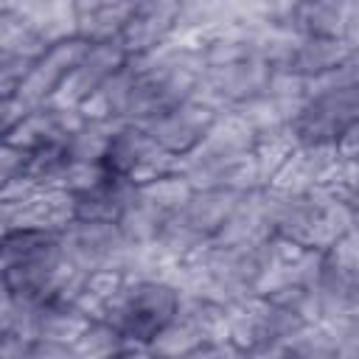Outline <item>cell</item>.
<instances>
[{
  "label": "cell",
  "instance_id": "ac0fdd59",
  "mask_svg": "<svg viewBox=\"0 0 359 359\" xmlns=\"http://www.w3.org/2000/svg\"><path fill=\"white\" fill-rule=\"evenodd\" d=\"M76 222V196L67 191H34L17 202H0L3 233L34 230L62 236Z\"/></svg>",
  "mask_w": 359,
  "mask_h": 359
},
{
  "label": "cell",
  "instance_id": "44dd1931",
  "mask_svg": "<svg viewBox=\"0 0 359 359\" xmlns=\"http://www.w3.org/2000/svg\"><path fill=\"white\" fill-rule=\"evenodd\" d=\"M342 163V151L339 146H328V143H297L292 149V154L286 157V163L278 168V174L272 177V188L280 191H292V194H303V191H320L331 182L334 171Z\"/></svg>",
  "mask_w": 359,
  "mask_h": 359
},
{
  "label": "cell",
  "instance_id": "52a82bcc",
  "mask_svg": "<svg viewBox=\"0 0 359 359\" xmlns=\"http://www.w3.org/2000/svg\"><path fill=\"white\" fill-rule=\"evenodd\" d=\"M241 191H191L182 208L165 222L157 236V247L177 264H182L199 247L216 241L241 202Z\"/></svg>",
  "mask_w": 359,
  "mask_h": 359
},
{
  "label": "cell",
  "instance_id": "5bb4252c",
  "mask_svg": "<svg viewBox=\"0 0 359 359\" xmlns=\"http://www.w3.org/2000/svg\"><path fill=\"white\" fill-rule=\"evenodd\" d=\"M227 337V309L182 292V300L168 325L154 337L149 351L157 359H180L208 342Z\"/></svg>",
  "mask_w": 359,
  "mask_h": 359
},
{
  "label": "cell",
  "instance_id": "d4e9b609",
  "mask_svg": "<svg viewBox=\"0 0 359 359\" xmlns=\"http://www.w3.org/2000/svg\"><path fill=\"white\" fill-rule=\"evenodd\" d=\"M3 6L25 28H31L42 42H48L50 48L76 36V8H73V3L31 0V3H3Z\"/></svg>",
  "mask_w": 359,
  "mask_h": 359
},
{
  "label": "cell",
  "instance_id": "ffe728a7",
  "mask_svg": "<svg viewBox=\"0 0 359 359\" xmlns=\"http://www.w3.org/2000/svg\"><path fill=\"white\" fill-rule=\"evenodd\" d=\"M126 59H129V53L121 45V39L118 42H95V45L87 42V50L81 53L73 73L56 93L53 104L67 107V109H81L123 67Z\"/></svg>",
  "mask_w": 359,
  "mask_h": 359
},
{
  "label": "cell",
  "instance_id": "7a4b0ae2",
  "mask_svg": "<svg viewBox=\"0 0 359 359\" xmlns=\"http://www.w3.org/2000/svg\"><path fill=\"white\" fill-rule=\"evenodd\" d=\"M182 289L165 278H140L126 272H98L81 280L76 303L90 320L115 325L135 345H151L168 325Z\"/></svg>",
  "mask_w": 359,
  "mask_h": 359
},
{
  "label": "cell",
  "instance_id": "836d02e7",
  "mask_svg": "<svg viewBox=\"0 0 359 359\" xmlns=\"http://www.w3.org/2000/svg\"><path fill=\"white\" fill-rule=\"evenodd\" d=\"M342 42L348 48H359V3H348V20H345V36Z\"/></svg>",
  "mask_w": 359,
  "mask_h": 359
},
{
  "label": "cell",
  "instance_id": "f546056e",
  "mask_svg": "<svg viewBox=\"0 0 359 359\" xmlns=\"http://www.w3.org/2000/svg\"><path fill=\"white\" fill-rule=\"evenodd\" d=\"M323 264L334 275H339L351 283H359V230L353 227L328 252H323Z\"/></svg>",
  "mask_w": 359,
  "mask_h": 359
},
{
  "label": "cell",
  "instance_id": "603a6c76",
  "mask_svg": "<svg viewBox=\"0 0 359 359\" xmlns=\"http://www.w3.org/2000/svg\"><path fill=\"white\" fill-rule=\"evenodd\" d=\"M353 48H348L342 39H320V36H292L286 34L280 42V50L275 56V70L292 73L297 79L314 81L331 70H337L348 53Z\"/></svg>",
  "mask_w": 359,
  "mask_h": 359
},
{
  "label": "cell",
  "instance_id": "277c9868",
  "mask_svg": "<svg viewBox=\"0 0 359 359\" xmlns=\"http://www.w3.org/2000/svg\"><path fill=\"white\" fill-rule=\"evenodd\" d=\"M269 244L210 241L180 264L177 286L188 294H196L222 309H230L258 294V286L266 269Z\"/></svg>",
  "mask_w": 359,
  "mask_h": 359
},
{
  "label": "cell",
  "instance_id": "7402d4cb",
  "mask_svg": "<svg viewBox=\"0 0 359 359\" xmlns=\"http://www.w3.org/2000/svg\"><path fill=\"white\" fill-rule=\"evenodd\" d=\"M182 3L174 0H146L135 3V11L121 34V45L129 56H146L174 42L177 20Z\"/></svg>",
  "mask_w": 359,
  "mask_h": 359
},
{
  "label": "cell",
  "instance_id": "6da1fadb",
  "mask_svg": "<svg viewBox=\"0 0 359 359\" xmlns=\"http://www.w3.org/2000/svg\"><path fill=\"white\" fill-rule=\"evenodd\" d=\"M202 79L199 48L171 42L146 56H129L123 67L81 107L87 118L143 123L160 109L196 95Z\"/></svg>",
  "mask_w": 359,
  "mask_h": 359
},
{
  "label": "cell",
  "instance_id": "9c48e42d",
  "mask_svg": "<svg viewBox=\"0 0 359 359\" xmlns=\"http://www.w3.org/2000/svg\"><path fill=\"white\" fill-rule=\"evenodd\" d=\"M3 334H14L25 342H62L73 345L93 323L73 297H14L3 292Z\"/></svg>",
  "mask_w": 359,
  "mask_h": 359
},
{
  "label": "cell",
  "instance_id": "4dcf8cb0",
  "mask_svg": "<svg viewBox=\"0 0 359 359\" xmlns=\"http://www.w3.org/2000/svg\"><path fill=\"white\" fill-rule=\"evenodd\" d=\"M323 191H328L337 202H342V205L356 216V210H359V160L342 157L339 168L334 171L331 182H328Z\"/></svg>",
  "mask_w": 359,
  "mask_h": 359
},
{
  "label": "cell",
  "instance_id": "f1b7e54d",
  "mask_svg": "<svg viewBox=\"0 0 359 359\" xmlns=\"http://www.w3.org/2000/svg\"><path fill=\"white\" fill-rule=\"evenodd\" d=\"M118 121H101V118H84V123L79 126V132L70 140V154L79 163H90V165H101V157L109 146V137L115 132Z\"/></svg>",
  "mask_w": 359,
  "mask_h": 359
},
{
  "label": "cell",
  "instance_id": "3957f363",
  "mask_svg": "<svg viewBox=\"0 0 359 359\" xmlns=\"http://www.w3.org/2000/svg\"><path fill=\"white\" fill-rule=\"evenodd\" d=\"M177 174L194 191H255L264 188L255 132L238 112H224L208 132V137L180 160Z\"/></svg>",
  "mask_w": 359,
  "mask_h": 359
},
{
  "label": "cell",
  "instance_id": "4316f807",
  "mask_svg": "<svg viewBox=\"0 0 359 359\" xmlns=\"http://www.w3.org/2000/svg\"><path fill=\"white\" fill-rule=\"evenodd\" d=\"M250 359H337V331L323 323H309L297 334Z\"/></svg>",
  "mask_w": 359,
  "mask_h": 359
},
{
  "label": "cell",
  "instance_id": "d6986e66",
  "mask_svg": "<svg viewBox=\"0 0 359 359\" xmlns=\"http://www.w3.org/2000/svg\"><path fill=\"white\" fill-rule=\"evenodd\" d=\"M81 109H67L59 104H45L31 109L20 118L11 129L3 132V143H11L25 151H50V149H70L73 135L84 123Z\"/></svg>",
  "mask_w": 359,
  "mask_h": 359
},
{
  "label": "cell",
  "instance_id": "83f0119b",
  "mask_svg": "<svg viewBox=\"0 0 359 359\" xmlns=\"http://www.w3.org/2000/svg\"><path fill=\"white\" fill-rule=\"evenodd\" d=\"M79 359H115L121 353H126L129 348H135V342L129 337H123L115 325L104 323V320H93L84 334L73 342Z\"/></svg>",
  "mask_w": 359,
  "mask_h": 359
},
{
  "label": "cell",
  "instance_id": "1f68e13d",
  "mask_svg": "<svg viewBox=\"0 0 359 359\" xmlns=\"http://www.w3.org/2000/svg\"><path fill=\"white\" fill-rule=\"evenodd\" d=\"M22 359H79L73 345L62 342H28Z\"/></svg>",
  "mask_w": 359,
  "mask_h": 359
},
{
  "label": "cell",
  "instance_id": "d590c367",
  "mask_svg": "<svg viewBox=\"0 0 359 359\" xmlns=\"http://www.w3.org/2000/svg\"><path fill=\"white\" fill-rule=\"evenodd\" d=\"M353 227L359 230V210H356V216H353Z\"/></svg>",
  "mask_w": 359,
  "mask_h": 359
},
{
  "label": "cell",
  "instance_id": "9a60e30c",
  "mask_svg": "<svg viewBox=\"0 0 359 359\" xmlns=\"http://www.w3.org/2000/svg\"><path fill=\"white\" fill-rule=\"evenodd\" d=\"M177 165L180 160L163 151L137 123H118L101 157V168L107 174L132 185H143L165 174H174Z\"/></svg>",
  "mask_w": 359,
  "mask_h": 359
},
{
  "label": "cell",
  "instance_id": "d6a6232c",
  "mask_svg": "<svg viewBox=\"0 0 359 359\" xmlns=\"http://www.w3.org/2000/svg\"><path fill=\"white\" fill-rule=\"evenodd\" d=\"M337 359H359V320L337 328Z\"/></svg>",
  "mask_w": 359,
  "mask_h": 359
},
{
  "label": "cell",
  "instance_id": "e575fe53",
  "mask_svg": "<svg viewBox=\"0 0 359 359\" xmlns=\"http://www.w3.org/2000/svg\"><path fill=\"white\" fill-rule=\"evenodd\" d=\"M115 359H157L146 345H135V348H129L126 353H121V356H115Z\"/></svg>",
  "mask_w": 359,
  "mask_h": 359
},
{
  "label": "cell",
  "instance_id": "4fadbf2b",
  "mask_svg": "<svg viewBox=\"0 0 359 359\" xmlns=\"http://www.w3.org/2000/svg\"><path fill=\"white\" fill-rule=\"evenodd\" d=\"M191 191L194 188L177 171L160 180H151V182L135 185L118 227L132 244H154L165 222L182 208Z\"/></svg>",
  "mask_w": 359,
  "mask_h": 359
},
{
  "label": "cell",
  "instance_id": "2e32d148",
  "mask_svg": "<svg viewBox=\"0 0 359 359\" xmlns=\"http://www.w3.org/2000/svg\"><path fill=\"white\" fill-rule=\"evenodd\" d=\"M222 112H216L210 104H205L202 98L191 95L185 101H177L165 109H160L157 115L146 118L143 123H137L163 151H168L171 157L182 160L185 154H191L213 129V123L219 121Z\"/></svg>",
  "mask_w": 359,
  "mask_h": 359
},
{
  "label": "cell",
  "instance_id": "7c38bea8",
  "mask_svg": "<svg viewBox=\"0 0 359 359\" xmlns=\"http://www.w3.org/2000/svg\"><path fill=\"white\" fill-rule=\"evenodd\" d=\"M62 252L70 269L87 278L98 272H126L135 255V244L112 222L76 219L62 233Z\"/></svg>",
  "mask_w": 359,
  "mask_h": 359
},
{
  "label": "cell",
  "instance_id": "484cf974",
  "mask_svg": "<svg viewBox=\"0 0 359 359\" xmlns=\"http://www.w3.org/2000/svg\"><path fill=\"white\" fill-rule=\"evenodd\" d=\"M132 188H135L132 182H123L104 171L90 188L76 194V219L118 224L126 210V202L132 196Z\"/></svg>",
  "mask_w": 359,
  "mask_h": 359
},
{
  "label": "cell",
  "instance_id": "8fae6325",
  "mask_svg": "<svg viewBox=\"0 0 359 359\" xmlns=\"http://www.w3.org/2000/svg\"><path fill=\"white\" fill-rule=\"evenodd\" d=\"M306 325L309 320L303 314L266 294H252L227 309V339H233L247 356L283 342Z\"/></svg>",
  "mask_w": 359,
  "mask_h": 359
},
{
  "label": "cell",
  "instance_id": "ba28073f",
  "mask_svg": "<svg viewBox=\"0 0 359 359\" xmlns=\"http://www.w3.org/2000/svg\"><path fill=\"white\" fill-rule=\"evenodd\" d=\"M359 126V84L320 76L309 81V95L292 121L297 143L339 146Z\"/></svg>",
  "mask_w": 359,
  "mask_h": 359
},
{
  "label": "cell",
  "instance_id": "8992f818",
  "mask_svg": "<svg viewBox=\"0 0 359 359\" xmlns=\"http://www.w3.org/2000/svg\"><path fill=\"white\" fill-rule=\"evenodd\" d=\"M269 188V208H272V227L275 238L289 244L328 252L345 233L353 230V213L337 202L328 191H280Z\"/></svg>",
  "mask_w": 359,
  "mask_h": 359
},
{
  "label": "cell",
  "instance_id": "5b68a950",
  "mask_svg": "<svg viewBox=\"0 0 359 359\" xmlns=\"http://www.w3.org/2000/svg\"><path fill=\"white\" fill-rule=\"evenodd\" d=\"M84 275L70 269L62 236L14 230L3 233V292L14 297H79Z\"/></svg>",
  "mask_w": 359,
  "mask_h": 359
},
{
  "label": "cell",
  "instance_id": "cb8c5ba5",
  "mask_svg": "<svg viewBox=\"0 0 359 359\" xmlns=\"http://www.w3.org/2000/svg\"><path fill=\"white\" fill-rule=\"evenodd\" d=\"M76 8V36L95 45V42H118L135 3H121V0H84L73 3Z\"/></svg>",
  "mask_w": 359,
  "mask_h": 359
},
{
  "label": "cell",
  "instance_id": "e0dca14e",
  "mask_svg": "<svg viewBox=\"0 0 359 359\" xmlns=\"http://www.w3.org/2000/svg\"><path fill=\"white\" fill-rule=\"evenodd\" d=\"M255 17L292 34L342 39L348 3L342 0H311V3H255Z\"/></svg>",
  "mask_w": 359,
  "mask_h": 359
},
{
  "label": "cell",
  "instance_id": "30bf717a",
  "mask_svg": "<svg viewBox=\"0 0 359 359\" xmlns=\"http://www.w3.org/2000/svg\"><path fill=\"white\" fill-rule=\"evenodd\" d=\"M320 266H323V252L275 238L269 244L266 269H264L258 294H266V297L294 309L309 323H317L314 289H317Z\"/></svg>",
  "mask_w": 359,
  "mask_h": 359
}]
</instances>
